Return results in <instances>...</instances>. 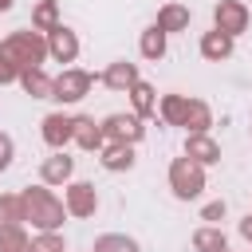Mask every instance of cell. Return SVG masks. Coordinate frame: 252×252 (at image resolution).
Returning <instances> with one entry per match:
<instances>
[{
  "label": "cell",
  "mask_w": 252,
  "mask_h": 252,
  "mask_svg": "<svg viewBox=\"0 0 252 252\" xmlns=\"http://www.w3.org/2000/svg\"><path fill=\"white\" fill-rule=\"evenodd\" d=\"M8 4H12V0H0V8H8Z\"/></svg>",
  "instance_id": "cell-2"
},
{
  "label": "cell",
  "mask_w": 252,
  "mask_h": 252,
  "mask_svg": "<svg viewBox=\"0 0 252 252\" xmlns=\"http://www.w3.org/2000/svg\"><path fill=\"white\" fill-rule=\"evenodd\" d=\"M8 161V142H0V165Z\"/></svg>",
  "instance_id": "cell-1"
}]
</instances>
